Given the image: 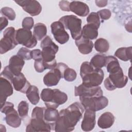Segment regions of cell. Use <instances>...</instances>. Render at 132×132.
I'll return each instance as SVG.
<instances>
[{
  "label": "cell",
  "mask_w": 132,
  "mask_h": 132,
  "mask_svg": "<svg viewBox=\"0 0 132 132\" xmlns=\"http://www.w3.org/2000/svg\"><path fill=\"white\" fill-rule=\"evenodd\" d=\"M84 108L82 105L76 102L59 112V116L56 121L54 130L56 132L73 131L78 122L82 117Z\"/></svg>",
  "instance_id": "6da1fadb"
},
{
  "label": "cell",
  "mask_w": 132,
  "mask_h": 132,
  "mask_svg": "<svg viewBox=\"0 0 132 132\" xmlns=\"http://www.w3.org/2000/svg\"><path fill=\"white\" fill-rule=\"evenodd\" d=\"M41 98L46 107L57 108L68 100L67 94L57 89L44 88L41 93Z\"/></svg>",
  "instance_id": "7a4b0ae2"
},
{
  "label": "cell",
  "mask_w": 132,
  "mask_h": 132,
  "mask_svg": "<svg viewBox=\"0 0 132 132\" xmlns=\"http://www.w3.org/2000/svg\"><path fill=\"white\" fill-rule=\"evenodd\" d=\"M66 29H69L72 38L76 40L81 37V20L74 15L62 16L59 20Z\"/></svg>",
  "instance_id": "3957f363"
},
{
  "label": "cell",
  "mask_w": 132,
  "mask_h": 132,
  "mask_svg": "<svg viewBox=\"0 0 132 132\" xmlns=\"http://www.w3.org/2000/svg\"><path fill=\"white\" fill-rule=\"evenodd\" d=\"M40 47L42 48L43 60L47 63L56 61V54L59 50V47L48 36H46L41 42Z\"/></svg>",
  "instance_id": "277c9868"
},
{
  "label": "cell",
  "mask_w": 132,
  "mask_h": 132,
  "mask_svg": "<svg viewBox=\"0 0 132 132\" xmlns=\"http://www.w3.org/2000/svg\"><path fill=\"white\" fill-rule=\"evenodd\" d=\"M1 111L5 114V120L6 123L13 128L19 127L22 122L19 113L14 108V105L9 102H6L1 107Z\"/></svg>",
  "instance_id": "5b68a950"
},
{
  "label": "cell",
  "mask_w": 132,
  "mask_h": 132,
  "mask_svg": "<svg viewBox=\"0 0 132 132\" xmlns=\"http://www.w3.org/2000/svg\"><path fill=\"white\" fill-rule=\"evenodd\" d=\"M79 100L84 109H89L94 111L105 108L108 104V98L103 95L91 97H79Z\"/></svg>",
  "instance_id": "8992f818"
},
{
  "label": "cell",
  "mask_w": 132,
  "mask_h": 132,
  "mask_svg": "<svg viewBox=\"0 0 132 132\" xmlns=\"http://www.w3.org/2000/svg\"><path fill=\"white\" fill-rule=\"evenodd\" d=\"M68 66L64 63L59 62L54 69L51 70L43 77V82L47 87L56 86L60 79L63 78V73Z\"/></svg>",
  "instance_id": "52a82bcc"
},
{
  "label": "cell",
  "mask_w": 132,
  "mask_h": 132,
  "mask_svg": "<svg viewBox=\"0 0 132 132\" xmlns=\"http://www.w3.org/2000/svg\"><path fill=\"white\" fill-rule=\"evenodd\" d=\"M16 30L9 27L3 32V38L0 41V53L3 54L14 48L18 44L15 39Z\"/></svg>",
  "instance_id": "ba28073f"
},
{
  "label": "cell",
  "mask_w": 132,
  "mask_h": 132,
  "mask_svg": "<svg viewBox=\"0 0 132 132\" xmlns=\"http://www.w3.org/2000/svg\"><path fill=\"white\" fill-rule=\"evenodd\" d=\"M54 129V125L46 122L43 116H31L26 129L27 132L50 131Z\"/></svg>",
  "instance_id": "9c48e42d"
},
{
  "label": "cell",
  "mask_w": 132,
  "mask_h": 132,
  "mask_svg": "<svg viewBox=\"0 0 132 132\" xmlns=\"http://www.w3.org/2000/svg\"><path fill=\"white\" fill-rule=\"evenodd\" d=\"M15 39L18 44H21L28 48L35 47L37 44V40L31 30L23 28L16 30Z\"/></svg>",
  "instance_id": "30bf717a"
},
{
  "label": "cell",
  "mask_w": 132,
  "mask_h": 132,
  "mask_svg": "<svg viewBox=\"0 0 132 132\" xmlns=\"http://www.w3.org/2000/svg\"><path fill=\"white\" fill-rule=\"evenodd\" d=\"M104 77V72L101 69L94 68L81 77L82 84L87 87L99 86L103 82Z\"/></svg>",
  "instance_id": "8fae6325"
},
{
  "label": "cell",
  "mask_w": 132,
  "mask_h": 132,
  "mask_svg": "<svg viewBox=\"0 0 132 132\" xmlns=\"http://www.w3.org/2000/svg\"><path fill=\"white\" fill-rule=\"evenodd\" d=\"M74 94L76 96L91 97L102 96L103 92L100 86L87 87L81 84L75 87Z\"/></svg>",
  "instance_id": "7c38bea8"
},
{
  "label": "cell",
  "mask_w": 132,
  "mask_h": 132,
  "mask_svg": "<svg viewBox=\"0 0 132 132\" xmlns=\"http://www.w3.org/2000/svg\"><path fill=\"white\" fill-rule=\"evenodd\" d=\"M51 31L55 39L60 44H63L69 40V35L60 21H55L51 25Z\"/></svg>",
  "instance_id": "4fadbf2b"
},
{
  "label": "cell",
  "mask_w": 132,
  "mask_h": 132,
  "mask_svg": "<svg viewBox=\"0 0 132 132\" xmlns=\"http://www.w3.org/2000/svg\"><path fill=\"white\" fill-rule=\"evenodd\" d=\"M23 9L31 16L39 15L42 11V6L39 2L35 0H21L14 1Z\"/></svg>",
  "instance_id": "5bb4252c"
},
{
  "label": "cell",
  "mask_w": 132,
  "mask_h": 132,
  "mask_svg": "<svg viewBox=\"0 0 132 132\" xmlns=\"http://www.w3.org/2000/svg\"><path fill=\"white\" fill-rule=\"evenodd\" d=\"M13 93L12 83L8 79L0 76V103L1 107L6 102L8 97Z\"/></svg>",
  "instance_id": "9a60e30c"
},
{
  "label": "cell",
  "mask_w": 132,
  "mask_h": 132,
  "mask_svg": "<svg viewBox=\"0 0 132 132\" xmlns=\"http://www.w3.org/2000/svg\"><path fill=\"white\" fill-rule=\"evenodd\" d=\"M107 78L116 89L124 87L128 81V77L124 74L122 68L114 72L109 73Z\"/></svg>",
  "instance_id": "2e32d148"
},
{
  "label": "cell",
  "mask_w": 132,
  "mask_h": 132,
  "mask_svg": "<svg viewBox=\"0 0 132 132\" xmlns=\"http://www.w3.org/2000/svg\"><path fill=\"white\" fill-rule=\"evenodd\" d=\"M95 111L86 109L84 113L81 124V129L85 131H89L93 130L95 125Z\"/></svg>",
  "instance_id": "e0dca14e"
},
{
  "label": "cell",
  "mask_w": 132,
  "mask_h": 132,
  "mask_svg": "<svg viewBox=\"0 0 132 132\" xmlns=\"http://www.w3.org/2000/svg\"><path fill=\"white\" fill-rule=\"evenodd\" d=\"M12 84L16 91L23 93H26L27 89L30 86L29 82L22 73L18 75H14Z\"/></svg>",
  "instance_id": "ac0fdd59"
},
{
  "label": "cell",
  "mask_w": 132,
  "mask_h": 132,
  "mask_svg": "<svg viewBox=\"0 0 132 132\" xmlns=\"http://www.w3.org/2000/svg\"><path fill=\"white\" fill-rule=\"evenodd\" d=\"M70 10L80 16H87L90 11L89 6L80 1H72L69 6Z\"/></svg>",
  "instance_id": "d6986e66"
},
{
  "label": "cell",
  "mask_w": 132,
  "mask_h": 132,
  "mask_svg": "<svg viewBox=\"0 0 132 132\" xmlns=\"http://www.w3.org/2000/svg\"><path fill=\"white\" fill-rule=\"evenodd\" d=\"M24 64V60L17 55H13L10 58L8 67L14 75H18L21 73Z\"/></svg>",
  "instance_id": "ffe728a7"
},
{
  "label": "cell",
  "mask_w": 132,
  "mask_h": 132,
  "mask_svg": "<svg viewBox=\"0 0 132 132\" xmlns=\"http://www.w3.org/2000/svg\"><path fill=\"white\" fill-rule=\"evenodd\" d=\"M75 44L78 51L83 55L89 54L92 51L93 43L90 40L81 37L80 39L75 41Z\"/></svg>",
  "instance_id": "44dd1931"
},
{
  "label": "cell",
  "mask_w": 132,
  "mask_h": 132,
  "mask_svg": "<svg viewBox=\"0 0 132 132\" xmlns=\"http://www.w3.org/2000/svg\"><path fill=\"white\" fill-rule=\"evenodd\" d=\"M115 118L110 112H105L102 114L97 121V125L102 129L109 128L114 122Z\"/></svg>",
  "instance_id": "7402d4cb"
},
{
  "label": "cell",
  "mask_w": 132,
  "mask_h": 132,
  "mask_svg": "<svg viewBox=\"0 0 132 132\" xmlns=\"http://www.w3.org/2000/svg\"><path fill=\"white\" fill-rule=\"evenodd\" d=\"M98 28L95 26L87 24L84 26L81 30V37L89 39L94 40L98 36Z\"/></svg>",
  "instance_id": "603a6c76"
},
{
  "label": "cell",
  "mask_w": 132,
  "mask_h": 132,
  "mask_svg": "<svg viewBox=\"0 0 132 132\" xmlns=\"http://www.w3.org/2000/svg\"><path fill=\"white\" fill-rule=\"evenodd\" d=\"M59 116V112L56 108L46 107L45 108L43 118L44 120L55 126L56 121L57 120Z\"/></svg>",
  "instance_id": "cb8c5ba5"
},
{
  "label": "cell",
  "mask_w": 132,
  "mask_h": 132,
  "mask_svg": "<svg viewBox=\"0 0 132 132\" xmlns=\"http://www.w3.org/2000/svg\"><path fill=\"white\" fill-rule=\"evenodd\" d=\"M132 54V47H122L119 48L114 53V56L120 60L127 61L131 59Z\"/></svg>",
  "instance_id": "d4e9b609"
},
{
  "label": "cell",
  "mask_w": 132,
  "mask_h": 132,
  "mask_svg": "<svg viewBox=\"0 0 132 132\" xmlns=\"http://www.w3.org/2000/svg\"><path fill=\"white\" fill-rule=\"evenodd\" d=\"M26 96L29 102L34 105H37L40 100L39 91L35 86L30 85L26 92Z\"/></svg>",
  "instance_id": "484cf974"
},
{
  "label": "cell",
  "mask_w": 132,
  "mask_h": 132,
  "mask_svg": "<svg viewBox=\"0 0 132 132\" xmlns=\"http://www.w3.org/2000/svg\"><path fill=\"white\" fill-rule=\"evenodd\" d=\"M105 67L109 73L114 72L121 68L118 59L112 56H106Z\"/></svg>",
  "instance_id": "4316f807"
},
{
  "label": "cell",
  "mask_w": 132,
  "mask_h": 132,
  "mask_svg": "<svg viewBox=\"0 0 132 132\" xmlns=\"http://www.w3.org/2000/svg\"><path fill=\"white\" fill-rule=\"evenodd\" d=\"M47 34V27L46 25L42 23H38L34 26L33 35L37 40H43Z\"/></svg>",
  "instance_id": "83f0119b"
},
{
  "label": "cell",
  "mask_w": 132,
  "mask_h": 132,
  "mask_svg": "<svg viewBox=\"0 0 132 132\" xmlns=\"http://www.w3.org/2000/svg\"><path fill=\"white\" fill-rule=\"evenodd\" d=\"M106 56L102 54L94 55L90 60V63L95 69H101L105 66Z\"/></svg>",
  "instance_id": "f1b7e54d"
},
{
  "label": "cell",
  "mask_w": 132,
  "mask_h": 132,
  "mask_svg": "<svg viewBox=\"0 0 132 132\" xmlns=\"http://www.w3.org/2000/svg\"><path fill=\"white\" fill-rule=\"evenodd\" d=\"M94 47L97 52L104 53L109 50V44L106 39L101 38L97 39L95 42Z\"/></svg>",
  "instance_id": "f546056e"
},
{
  "label": "cell",
  "mask_w": 132,
  "mask_h": 132,
  "mask_svg": "<svg viewBox=\"0 0 132 132\" xmlns=\"http://www.w3.org/2000/svg\"><path fill=\"white\" fill-rule=\"evenodd\" d=\"M18 111L22 119L26 118L28 116V104L25 101H22L18 105Z\"/></svg>",
  "instance_id": "4dcf8cb0"
},
{
  "label": "cell",
  "mask_w": 132,
  "mask_h": 132,
  "mask_svg": "<svg viewBox=\"0 0 132 132\" xmlns=\"http://www.w3.org/2000/svg\"><path fill=\"white\" fill-rule=\"evenodd\" d=\"M87 22L88 24L93 25L96 27L98 29L100 27L101 24L100 18L97 12H91V13H90L87 18Z\"/></svg>",
  "instance_id": "1f68e13d"
},
{
  "label": "cell",
  "mask_w": 132,
  "mask_h": 132,
  "mask_svg": "<svg viewBox=\"0 0 132 132\" xmlns=\"http://www.w3.org/2000/svg\"><path fill=\"white\" fill-rule=\"evenodd\" d=\"M1 13L9 20L13 21L15 19V13L13 9L10 7H4L2 8L1 9Z\"/></svg>",
  "instance_id": "d6a6232c"
},
{
  "label": "cell",
  "mask_w": 132,
  "mask_h": 132,
  "mask_svg": "<svg viewBox=\"0 0 132 132\" xmlns=\"http://www.w3.org/2000/svg\"><path fill=\"white\" fill-rule=\"evenodd\" d=\"M77 77V73L76 71L71 68L68 67L64 70L63 73V78L68 81H73L75 80Z\"/></svg>",
  "instance_id": "836d02e7"
},
{
  "label": "cell",
  "mask_w": 132,
  "mask_h": 132,
  "mask_svg": "<svg viewBox=\"0 0 132 132\" xmlns=\"http://www.w3.org/2000/svg\"><path fill=\"white\" fill-rule=\"evenodd\" d=\"M17 55L24 60H29L31 59V51L25 47H21L18 52Z\"/></svg>",
  "instance_id": "e575fe53"
},
{
  "label": "cell",
  "mask_w": 132,
  "mask_h": 132,
  "mask_svg": "<svg viewBox=\"0 0 132 132\" xmlns=\"http://www.w3.org/2000/svg\"><path fill=\"white\" fill-rule=\"evenodd\" d=\"M14 75L12 73V72L10 71V70L9 68L8 65H7L5 67L3 71L1 74V77H4L8 80H9L11 83L12 82L13 78L14 77Z\"/></svg>",
  "instance_id": "d590c367"
},
{
  "label": "cell",
  "mask_w": 132,
  "mask_h": 132,
  "mask_svg": "<svg viewBox=\"0 0 132 132\" xmlns=\"http://www.w3.org/2000/svg\"><path fill=\"white\" fill-rule=\"evenodd\" d=\"M22 25L23 28L30 30L34 25V21L31 17H26L22 21Z\"/></svg>",
  "instance_id": "8d00e7d4"
},
{
  "label": "cell",
  "mask_w": 132,
  "mask_h": 132,
  "mask_svg": "<svg viewBox=\"0 0 132 132\" xmlns=\"http://www.w3.org/2000/svg\"><path fill=\"white\" fill-rule=\"evenodd\" d=\"M97 13H98L100 18L102 20H108L111 15V11L107 9H104L100 10L98 11Z\"/></svg>",
  "instance_id": "74e56055"
},
{
  "label": "cell",
  "mask_w": 132,
  "mask_h": 132,
  "mask_svg": "<svg viewBox=\"0 0 132 132\" xmlns=\"http://www.w3.org/2000/svg\"><path fill=\"white\" fill-rule=\"evenodd\" d=\"M34 68L36 71L38 73H42L44 72L46 69L44 66L43 59L35 61Z\"/></svg>",
  "instance_id": "f35d334b"
},
{
  "label": "cell",
  "mask_w": 132,
  "mask_h": 132,
  "mask_svg": "<svg viewBox=\"0 0 132 132\" xmlns=\"http://www.w3.org/2000/svg\"><path fill=\"white\" fill-rule=\"evenodd\" d=\"M31 57L35 61L42 59V51L39 49H35L31 51Z\"/></svg>",
  "instance_id": "ab89813d"
},
{
  "label": "cell",
  "mask_w": 132,
  "mask_h": 132,
  "mask_svg": "<svg viewBox=\"0 0 132 132\" xmlns=\"http://www.w3.org/2000/svg\"><path fill=\"white\" fill-rule=\"evenodd\" d=\"M70 3L66 1H61L59 3V6L61 10L65 11H70L69 6Z\"/></svg>",
  "instance_id": "60d3db41"
},
{
  "label": "cell",
  "mask_w": 132,
  "mask_h": 132,
  "mask_svg": "<svg viewBox=\"0 0 132 132\" xmlns=\"http://www.w3.org/2000/svg\"><path fill=\"white\" fill-rule=\"evenodd\" d=\"M8 24V19L4 17L1 16L0 19V25H1V31L4 29Z\"/></svg>",
  "instance_id": "b9f144b4"
},
{
  "label": "cell",
  "mask_w": 132,
  "mask_h": 132,
  "mask_svg": "<svg viewBox=\"0 0 132 132\" xmlns=\"http://www.w3.org/2000/svg\"><path fill=\"white\" fill-rule=\"evenodd\" d=\"M96 6L99 7H104L107 5V1H95Z\"/></svg>",
  "instance_id": "7bdbcfd3"
}]
</instances>
